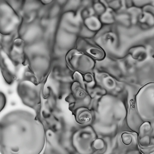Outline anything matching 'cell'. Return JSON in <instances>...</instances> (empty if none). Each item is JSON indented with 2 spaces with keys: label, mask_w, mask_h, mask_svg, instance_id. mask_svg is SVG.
<instances>
[{
  "label": "cell",
  "mask_w": 154,
  "mask_h": 154,
  "mask_svg": "<svg viewBox=\"0 0 154 154\" xmlns=\"http://www.w3.org/2000/svg\"><path fill=\"white\" fill-rule=\"evenodd\" d=\"M61 132L53 129L45 130V146L43 154H76L63 144Z\"/></svg>",
  "instance_id": "obj_2"
},
{
  "label": "cell",
  "mask_w": 154,
  "mask_h": 154,
  "mask_svg": "<svg viewBox=\"0 0 154 154\" xmlns=\"http://www.w3.org/2000/svg\"><path fill=\"white\" fill-rule=\"evenodd\" d=\"M89 134L83 128L74 131L71 134L70 142L76 154H88Z\"/></svg>",
  "instance_id": "obj_3"
},
{
  "label": "cell",
  "mask_w": 154,
  "mask_h": 154,
  "mask_svg": "<svg viewBox=\"0 0 154 154\" xmlns=\"http://www.w3.org/2000/svg\"><path fill=\"white\" fill-rule=\"evenodd\" d=\"M79 116L78 118V122L82 124L88 122L91 119V116L88 112H84Z\"/></svg>",
  "instance_id": "obj_5"
},
{
  "label": "cell",
  "mask_w": 154,
  "mask_h": 154,
  "mask_svg": "<svg viewBox=\"0 0 154 154\" xmlns=\"http://www.w3.org/2000/svg\"><path fill=\"white\" fill-rule=\"evenodd\" d=\"M7 103V98L5 94L0 91V112L5 108Z\"/></svg>",
  "instance_id": "obj_6"
},
{
  "label": "cell",
  "mask_w": 154,
  "mask_h": 154,
  "mask_svg": "<svg viewBox=\"0 0 154 154\" xmlns=\"http://www.w3.org/2000/svg\"><path fill=\"white\" fill-rule=\"evenodd\" d=\"M88 52L96 58L101 59L104 57L105 55L104 51L101 49L97 48H91Z\"/></svg>",
  "instance_id": "obj_4"
},
{
  "label": "cell",
  "mask_w": 154,
  "mask_h": 154,
  "mask_svg": "<svg viewBox=\"0 0 154 154\" xmlns=\"http://www.w3.org/2000/svg\"><path fill=\"white\" fill-rule=\"evenodd\" d=\"M45 142V129L26 111L14 109L0 119L2 154H39Z\"/></svg>",
  "instance_id": "obj_1"
},
{
  "label": "cell",
  "mask_w": 154,
  "mask_h": 154,
  "mask_svg": "<svg viewBox=\"0 0 154 154\" xmlns=\"http://www.w3.org/2000/svg\"><path fill=\"white\" fill-rule=\"evenodd\" d=\"M13 66H14V65H13ZM14 68H15V67H14ZM16 71H17V70H16ZM17 73H18V72H17Z\"/></svg>",
  "instance_id": "obj_7"
}]
</instances>
